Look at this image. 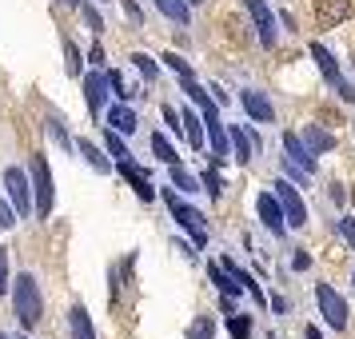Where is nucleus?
I'll list each match as a JSON object with an SVG mask.
<instances>
[{
    "label": "nucleus",
    "instance_id": "obj_1",
    "mask_svg": "<svg viewBox=\"0 0 355 339\" xmlns=\"http://www.w3.org/2000/svg\"><path fill=\"white\" fill-rule=\"evenodd\" d=\"M12 311H17L20 327H36L40 315H44V299H40V288H36V275H20L12 284Z\"/></svg>",
    "mask_w": 355,
    "mask_h": 339
},
{
    "label": "nucleus",
    "instance_id": "obj_2",
    "mask_svg": "<svg viewBox=\"0 0 355 339\" xmlns=\"http://www.w3.org/2000/svg\"><path fill=\"white\" fill-rule=\"evenodd\" d=\"M164 204H168V211L176 216V224L196 240V247H204V243H208V232H204V216H200V211L188 208V204H184L176 192H168V188H164Z\"/></svg>",
    "mask_w": 355,
    "mask_h": 339
},
{
    "label": "nucleus",
    "instance_id": "obj_3",
    "mask_svg": "<svg viewBox=\"0 0 355 339\" xmlns=\"http://www.w3.org/2000/svg\"><path fill=\"white\" fill-rule=\"evenodd\" d=\"M33 188H36V216H49V211H52V200H56V188H52L49 160H44L40 152L33 156Z\"/></svg>",
    "mask_w": 355,
    "mask_h": 339
},
{
    "label": "nucleus",
    "instance_id": "obj_4",
    "mask_svg": "<svg viewBox=\"0 0 355 339\" xmlns=\"http://www.w3.org/2000/svg\"><path fill=\"white\" fill-rule=\"evenodd\" d=\"M311 60L320 64L323 80L331 84V88H336L339 96H343V100H355V88H352L347 80H343V76H339V64H336V56H331V52L323 49V44H311Z\"/></svg>",
    "mask_w": 355,
    "mask_h": 339
},
{
    "label": "nucleus",
    "instance_id": "obj_5",
    "mask_svg": "<svg viewBox=\"0 0 355 339\" xmlns=\"http://www.w3.org/2000/svg\"><path fill=\"white\" fill-rule=\"evenodd\" d=\"M272 188H275L279 208H284V220H288L291 227H304V224H307V208H304V200H300V192L291 188L288 180H275Z\"/></svg>",
    "mask_w": 355,
    "mask_h": 339
},
{
    "label": "nucleus",
    "instance_id": "obj_6",
    "mask_svg": "<svg viewBox=\"0 0 355 339\" xmlns=\"http://www.w3.org/2000/svg\"><path fill=\"white\" fill-rule=\"evenodd\" d=\"M315 304H320L327 327H336V331H343V327H347V304H343V299H339L327 284H320V288H315Z\"/></svg>",
    "mask_w": 355,
    "mask_h": 339
},
{
    "label": "nucleus",
    "instance_id": "obj_7",
    "mask_svg": "<svg viewBox=\"0 0 355 339\" xmlns=\"http://www.w3.org/2000/svg\"><path fill=\"white\" fill-rule=\"evenodd\" d=\"M352 0H315V24L320 28H336L343 20L352 17Z\"/></svg>",
    "mask_w": 355,
    "mask_h": 339
},
{
    "label": "nucleus",
    "instance_id": "obj_8",
    "mask_svg": "<svg viewBox=\"0 0 355 339\" xmlns=\"http://www.w3.org/2000/svg\"><path fill=\"white\" fill-rule=\"evenodd\" d=\"M243 8H248L252 20H256L259 44H263V49H272V44H275V17H272V8H268L263 0H243Z\"/></svg>",
    "mask_w": 355,
    "mask_h": 339
},
{
    "label": "nucleus",
    "instance_id": "obj_9",
    "mask_svg": "<svg viewBox=\"0 0 355 339\" xmlns=\"http://www.w3.org/2000/svg\"><path fill=\"white\" fill-rule=\"evenodd\" d=\"M256 211H259V220H263V227H268L272 236H284V232H288V220H284V208H279L275 195H259Z\"/></svg>",
    "mask_w": 355,
    "mask_h": 339
},
{
    "label": "nucleus",
    "instance_id": "obj_10",
    "mask_svg": "<svg viewBox=\"0 0 355 339\" xmlns=\"http://www.w3.org/2000/svg\"><path fill=\"white\" fill-rule=\"evenodd\" d=\"M84 100H88V112L100 116V108H104V100H108V76L104 72H88L84 76Z\"/></svg>",
    "mask_w": 355,
    "mask_h": 339
},
{
    "label": "nucleus",
    "instance_id": "obj_11",
    "mask_svg": "<svg viewBox=\"0 0 355 339\" xmlns=\"http://www.w3.org/2000/svg\"><path fill=\"white\" fill-rule=\"evenodd\" d=\"M284 152H288V160L295 164V168H304L307 176L315 172V156L307 152V144L300 140V136H291V132H284Z\"/></svg>",
    "mask_w": 355,
    "mask_h": 339
},
{
    "label": "nucleus",
    "instance_id": "obj_12",
    "mask_svg": "<svg viewBox=\"0 0 355 339\" xmlns=\"http://www.w3.org/2000/svg\"><path fill=\"white\" fill-rule=\"evenodd\" d=\"M4 188L12 195L17 211L24 216V211H28V180H24V172H20V168H8V172H4Z\"/></svg>",
    "mask_w": 355,
    "mask_h": 339
},
{
    "label": "nucleus",
    "instance_id": "obj_13",
    "mask_svg": "<svg viewBox=\"0 0 355 339\" xmlns=\"http://www.w3.org/2000/svg\"><path fill=\"white\" fill-rule=\"evenodd\" d=\"M120 176L128 180L132 188H136V195H140L144 204H152V200H156V188H152V184L144 180V172H140V168H132L128 160H120Z\"/></svg>",
    "mask_w": 355,
    "mask_h": 339
},
{
    "label": "nucleus",
    "instance_id": "obj_14",
    "mask_svg": "<svg viewBox=\"0 0 355 339\" xmlns=\"http://www.w3.org/2000/svg\"><path fill=\"white\" fill-rule=\"evenodd\" d=\"M243 108H248V116H252V120H259V124H272V120H275L272 104L259 96V92H243Z\"/></svg>",
    "mask_w": 355,
    "mask_h": 339
},
{
    "label": "nucleus",
    "instance_id": "obj_15",
    "mask_svg": "<svg viewBox=\"0 0 355 339\" xmlns=\"http://www.w3.org/2000/svg\"><path fill=\"white\" fill-rule=\"evenodd\" d=\"M224 268H227V275H232V279H236V284H240L243 291H252V299H256L259 307L268 304V299H263V291H259V284H256V279H252L248 272H243L240 263H232V259H224Z\"/></svg>",
    "mask_w": 355,
    "mask_h": 339
},
{
    "label": "nucleus",
    "instance_id": "obj_16",
    "mask_svg": "<svg viewBox=\"0 0 355 339\" xmlns=\"http://www.w3.org/2000/svg\"><path fill=\"white\" fill-rule=\"evenodd\" d=\"M227 140H232V148H236V160L248 164L256 152H252V132L248 128H227Z\"/></svg>",
    "mask_w": 355,
    "mask_h": 339
},
{
    "label": "nucleus",
    "instance_id": "obj_17",
    "mask_svg": "<svg viewBox=\"0 0 355 339\" xmlns=\"http://www.w3.org/2000/svg\"><path fill=\"white\" fill-rule=\"evenodd\" d=\"M108 124H112L116 132H136V124H140V120H136V112H132L128 104H116L112 112H108Z\"/></svg>",
    "mask_w": 355,
    "mask_h": 339
},
{
    "label": "nucleus",
    "instance_id": "obj_18",
    "mask_svg": "<svg viewBox=\"0 0 355 339\" xmlns=\"http://www.w3.org/2000/svg\"><path fill=\"white\" fill-rule=\"evenodd\" d=\"M180 124H184V132H188V140H192V148H196V152H204V140H208V136H204V124L196 120V112H192V108H188V112L180 116Z\"/></svg>",
    "mask_w": 355,
    "mask_h": 339
},
{
    "label": "nucleus",
    "instance_id": "obj_19",
    "mask_svg": "<svg viewBox=\"0 0 355 339\" xmlns=\"http://www.w3.org/2000/svg\"><path fill=\"white\" fill-rule=\"evenodd\" d=\"M68 323H72V339H96V331H92V320H88V311H84V307H72Z\"/></svg>",
    "mask_w": 355,
    "mask_h": 339
},
{
    "label": "nucleus",
    "instance_id": "obj_20",
    "mask_svg": "<svg viewBox=\"0 0 355 339\" xmlns=\"http://www.w3.org/2000/svg\"><path fill=\"white\" fill-rule=\"evenodd\" d=\"M304 140H307V152H311V156H323V152L336 148V136H331V132H320V128H311Z\"/></svg>",
    "mask_w": 355,
    "mask_h": 339
},
{
    "label": "nucleus",
    "instance_id": "obj_21",
    "mask_svg": "<svg viewBox=\"0 0 355 339\" xmlns=\"http://www.w3.org/2000/svg\"><path fill=\"white\" fill-rule=\"evenodd\" d=\"M156 8H160L172 24H188V0H156Z\"/></svg>",
    "mask_w": 355,
    "mask_h": 339
},
{
    "label": "nucleus",
    "instance_id": "obj_22",
    "mask_svg": "<svg viewBox=\"0 0 355 339\" xmlns=\"http://www.w3.org/2000/svg\"><path fill=\"white\" fill-rule=\"evenodd\" d=\"M208 275H211V284H216V288L224 291L227 299H236V295L243 291L240 284H227V275H224V268H220V263H211V268H208Z\"/></svg>",
    "mask_w": 355,
    "mask_h": 339
},
{
    "label": "nucleus",
    "instance_id": "obj_23",
    "mask_svg": "<svg viewBox=\"0 0 355 339\" xmlns=\"http://www.w3.org/2000/svg\"><path fill=\"white\" fill-rule=\"evenodd\" d=\"M76 148H80V152H84V160L92 164V168H96L100 176H104V172H108V160H104V156H100V148L92 144V140H76Z\"/></svg>",
    "mask_w": 355,
    "mask_h": 339
},
{
    "label": "nucleus",
    "instance_id": "obj_24",
    "mask_svg": "<svg viewBox=\"0 0 355 339\" xmlns=\"http://www.w3.org/2000/svg\"><path fill=\"white\" fill-rule=\"evenodd\" d=\"M152 152H156V156H160L164 164H180L176 148H172L168 140H164V132H156V136H152Z\"/></svg>",
    "mask_w": 355,
    "mask_h": 339
},
{
    "label": "nucleus",
    "instance_id": "obj_25",
    "mask_svg": "<svg viewBox=\"0 0 355 339\" xmlns=\"http://www.w3.org/2000/svg\"><path fill=\"white\" fill-rule=\"evenodd\" d=\"M132 64L140 68V76H144V80H156V76H160L156 60H152V56H144V52H132Z\"/></svg>",
    "mask_w": 355,
    "mask_h": 339
},
{
    "label": "nucleus",
    "instance_id": "obj_26",
    "mask_svg": "<svg viewBox=\"0 0 355 339\" xmlns=\"http://www.w3.org/2000/svg\"><path fill=\"white\" fill-rule=\"evenodd\" d=\"M164 64L172 68V72L180 76V80H192V64H188L184 56H176V52H164Z\"/></svg>",
    "mask_w": 355,
    "mask_h": 339
},
{
    "label": "nucleus",
    "instance_id": "obj_27",
    "mask_svg": "<svg viewBox=\"0 0 355 339\" xmlns=\"http://www.w3.org/2000/svg\"><path fill=\"white\" fill-rule=\"evenodd\" d=\"M227 331H232V339H252V320L248 315H232L227 320Z\"/></svg>",
    "mask_w": 355,
    "mask_h": 339
},
{
    "label": "nucleus",
    "instance_id": "obj_28",
    "mask_svg": "<svg viewBox=\"0 0 355 339\" xmlns=\"http://www.w3.org/2000/svg\"><path fill=\"white\" fill-rule=\"evenodd\" d=\"M80 52H76V44H64V68H68V76H80Z\"/></svg>",
    "mask_w": 355,
    "mask_h": 339
},
{
    "label": "nucleus",
    "instance_id": "obj_29",
    "mask_svg": "<svg viewBox=\"0 0 355 339\" xmlns=\"http://www.w3.org/2000/svg\"><path fill=\"white\" fill-rule=\"evenodd\" d=\"M172 184H176V188H184V192H196V176H188L180 164H172Z\"/></svg>",
    "mask_w": 355,
    "mask_h": 339
},
{
    "label": "nucleus",
    "instance_id": "obj_30",
    "mask_svg": "<svg viewBox=\"0 0 355 339\" xmlns=\"http://www.w3.org/2000/svg\"><path fill=\"white\" fill-rule=\"evenodd\" d=\"M204 184H208V192L216 195V200L224 195V180H220V168H208V172H204Z\"/></svg>",
    "mask_w": 355,
    "mask_h": 339
},
{
    "label": "nucleus",
    "instance_id": "obj_31",
    "mask_svg": "<svg viewBox=\"0 0 355 339\" xmlns=\"http://www.w3.org/2000/svg\"><path fill=\"white\" fill-rule=\"evenodd\" d=\"M49 136H52V140H56L60 148H76V140H72V136H68V132L56 124V120H49Z\"/></svg>",
    "mask_w": 355,
    "mask_h": 339
},
{
    "label": "nucleus",
    "instance_id": "obj_32",
    "mask_svg": "<svg viewBox=\"0 0 355 339\" xmlns=\"http://www.w3.org/2000/svg\"><path fill=\"white\" fill-rule=\"evenodd\" d=\"M104 144H108V152H112L116 160H124V156H128V148H124V140H120L116 132H108V136H104Z\"/></svg>",
    "mask_w": 355,
    "mask_h": 339
},
{
    "label": "nucleus",
    "instance_id": "obj_33",
    "mask_svg": "<svg viewBox=\"0 0 355 339\" xmlns=\"http://www.w3.org/2000/svg\"><path fill=\"white\" fill-rule=\"evenodd\" d=\"M80 17H84V24H88V28H96V33L104 28V20H100V12L92 8V4H80Z\"/></svg>",
    "mask_w": 355,
    "mask_h": 339
},
{
    "label": "nucleus",
    "instance_id": "obj_34",
    "mask_svg": "<svg viewBox=\"0 0 355 339\" xmlns=\"http://www.w3.org/2000/svg\"><path fill=\"white\" fill-rule=\"evenodd\" d=\"M108 88H112V92H116L120 100H128V96H132L128 84H124V76H120V72H108Z\"/></svg>",
    "mask_w": 355,
    "mask_h": 339
},
{
    "label": "nucleus",
    "instance_id": "obj_35",
    "mask_svg": "<svg viewBox=\"0 0 355 339\" xmlns=\"http://www.w3.org/2000/svg\"><path fill=\"white\" fill-rule=\"evenodd\" d=\"M188 339H211V320H204V315H200V320L192 323V331H188Z\"/></svg>",
    "mask_w": 355,
    "mask_h": 339
},
{
    "label": "nucleus",
    "instance_id": "obj_36",
    "mask_svg": "<svg viewBox=\"0 0 355 339\" xmlns=\"http://www.w3.org/2000/svg\"><path fill=\"white\" fill-rule=\"evenodd\" d=\"M12 224H17V211H12V208H4V200H0V227L8 232Z\"/></svg>",
    "mask_w": 355,
    "mask_h": 339
},
{
    "label": "nucleus",
    "instance_id": "obj_37",
    "mask_svg": "<svg viewBox=\"0 0 355 339\" xmlns=\"http://www.w3.org/2000/svg\"><path fill=\"white\" fill-rule=\"evenodd\" d=\"M339 236L355 247V220H339Z\"/></svg>",
    "mask_w": 355,
    "mask_h": 339
},
{
    "label": "nucleus",
    "instance_id": "obj_38",
    "mask_svg": "<svg viewBox=\"0 0 355 339\" xmlns=\"http://www.w3.org/2000/svg\"><path fill=\"white\" fill-rule=\"evenodd\" d=\"M4 288H12V284H8V256H4V247H0V291Z\"/></svg>",
    "mask_w": 355,
    "mask_h": 339
},
{
    "label": "nucleus",
    "instance_id": "obj_39",
    "mask_svg": "<svg viewBox=\"0 0 355 339\" xmlns=\"http://www.w3.org/2000/svg\"><path fill=\"white\" fill-rule=\"evenodd\" d=\"M124 12H128V20H132V24H140V20H144V17H140V8H136L132 0H124Z\"/></svg>",
    "mask_w": 355,
    "mask_h": 339
},
{
    "label": "nucleus",
    "instance_id": "obj_40",
    "mask_svg": "<svg viewBox=\"0 0 355 339\" xmlns=\"http://www.w3.org/2000/svg\"><path fill=\"white\" fill-rule=\"evenodd\" d=\"M88 60H92V64H96V68H104V60H108V56H104V49H100V44H96V49L88 52Z\"/></svg>",
    "mask_w": 355,
    "mask_h": 339
},
{
    "label": "nucleus",
    "instance_id": "obj_41",
    "mask_svg": "<svg viewBox=\"0 0 355 339\" xmlns=\"http://www.w3.org/2000/svg\"><path fill=\"white\" fill-rule=\"evenodd\" d=\"M307 339H323V336H320V327H307Z\"/></svg>",
    "mask_w": 355,
    "mask_h": 339
},
{
    "label": "nucleus",
    "instance_id": "obj_42",
    "mask_svg": "<svg viewBox=\"0 0 355 339\" xmlns=\"http://www.w3.org/2000/svg\"><path fill=\"white\" fill-rule=\"evenodd\" d=\"M64 4H72V8H80V0H64Z\"/></svg>",
    "mask_w": 355,
    "mask_h": 339
},
{
    "label": "nucleus",
    "instance_id": "obj_43",
    "mask_svg": "<svg viewBox=\"0 0 355 339\" xmlns=\"http://www.w3.org/2000/svg\"><path fill=\"white\" fill-rule=\"evenodd\" d=\"M188 4H204V0H188Z\"/></svg>",
    "mask_w": 355,
    "mask_h": 339
},
{
    "label": "nucleus",
    "instance_id": "obj_44",
    "mask_svg": "<svg viewBox=\"0 0 355 339\" xmlns=\"http://www.w3.org/2000/svg\"><path fill=\"white\" fill-rule=\"evenodd\" d=\"M0 339H12V336H4V331H0Z\"/></svg>",
    "mask_w": 355,
    "mask_h": 339
},
{
    "label": "nucleus",
    "instance_id": "obj_45",
    "mask_svg": "<svg viewBox=\"0 0 355 339\" xmlns=\"http://www.w3.org/2000/svg\"><path fill=\"white\" fill-rule=\"evenodd\" d=\"M352 204H355V192H352Z\"/></svg>",
    "mask_w": 355,
    "mask_h": 339
},
{
    "label": "nucleus",
    "instance_id": "obj_46",
    "mask_svg": "<svg viewBox=\"0 0 355 339\" xmlns=\"http://www.w3.org/2000/svg\"><path fill=\"white\" fill-rule=\"evenodd\" d=\"M352 279H355V275H352Z\"/></svg>",
    "mask_w": 355,
    "mask_h": 339
}]
</instances>
